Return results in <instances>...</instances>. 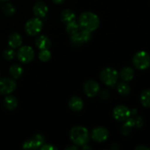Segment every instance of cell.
I'll return each instance as SVG.
<instances>
[{
    "label": "cell",
    "mask_w": 150,
    "mask_h": 150,
    "mask_svg": "<svg viewBox=\"0 0 150 150\" xmlns=\"http://www.w3.org/2000/svg\"><path fill=\"white\" fill-rule=\"evenodd\" d=\"M79 21L82 29H86L91 32L96 30L100 26L99 17L92 12H84L81 13Z\"/></svg>",
    "instance_id": "6da1fadb"
},
{
    "label": "cell",
    "mask_w": 150,
    "mask_h": 150,
    "mask_svg": "<svg viewBox=\"0 0 150 150\" xmlns=\"http://www.w3.org/2000/svg\"><path fill=\"white\" fill-rule=\"evenodd\" d=\"M70 138L73 144L77 146H83L89 141V133L83 126H76L70 130Z\"/></svg>",
    "instance_id": "7a4b0ae2"
},
{
    "label": "cell",
    "mask_w": 150,
    "mask_h": 150,
    "mask_svg": "<svg viewBox=\"0 0 150 150\" xmlns=\"http://www.w3.org/2000/svg\"><path fill=\"white\" fill-rule=\"evenodd\" d=\"M101 81L107 86H113L116 84L119 78V74L115 69L112 67H105L100 74Z\"/></svg>",
    "instance_id": "3957f363"
},
{
    "label": "cell",
    "mask_w": 150,
    "mask_h": 150,
    "mask_svg": "<svg viewBox=\"0 0 150 150\" xmlns=\"http://www.w3.org/2000/svg\"><path fill=\"white\" fill-rule=\"evenodd\" d=\"M133 63L136 68L145 70L150 65V57L146 51H139L133 58Z\"/></svg>",
    "instance_id": "277c9868"
},
{
    "label": "cell",
    "mask_w": 150,
    "mask_h": 150,
    "mask_svg": "<svg viewBox=\"0 0 150 150\" xmlns=\"http://www.w3.org/2000/svg\"><path fill=\"white\" fill-rule=\"evenodd\" d=\"M42 26V22L39 18H33L29 19L25 24V32L30 36H35L41 32Z\"/></svg>",
    "instance_id": "5b68a950"
},
{
    "label": "cell",
    "mask_w": 150,
    "mask_h": 150,
    "mask_svg": "<svg viewBox=\"0 0 150 150\" xmlns=\"http://www.w3.org/2000/svg\"><path fill=\"white\" fill-rule=\"evenodd\" d=\"M18 59L22 63H29L34 59L35 57V52L32 47L25 45L22 46L20 49L18 50L17 53Z\"/></svg>",
    "instance_id": "8992f818"
},
{
    "label": "cell",
    "mask_w": 150,
    "mask_h": 150,
    "mask_svg": "<svg viewBox=\"0 0 150 150\" xmlns=\"http://www.w3.org/2000/svg\"><path fill=\"white\" fill-rule=\"evenodd\" d=\"M44 137L41 134H36L23 143V148L25 149H37L40 148L44 144Z\"/></svg>",
    "instance_id": "52a82bcc"
},
{
    "label": "cell",
    "mask_w": 150,
    "mask_h": 150,
    "mask_svg": "<svg viewBox=\"0 0 150 150\" xmlns=\"http://www.w3.org/2000/svg\"><path fill=\"white\" fill-rule=\"evenodd\" d=\"M131 115L130 110L125 105H117L113 111V116L116 120L119 122L126 121Z\"/></svg>",
    "instance_id": "ba28073f"
},
{
    "label": "cell",
    "mask_w": 150,
    "mask_h": 150,
    "mask_svg": "<svg viewBox=\"0 0 150 150\" xmlns=\"http://www.w3.org/2000/svg\"><path fill=\"white\" fill-rule=\"evenodd\" d=\"M16 84L14 80L9 78H4L0 79V94L9 95L16 89Z\"/></svg>",
    "instance_id": "9c48e42d"
},
{
    "label": "cell",
    "mask_w": 150,
    "mask_h": 150,
    "mask_svg": "<svg viewBox=\"0 0 150 150\" xmlns=\"http://www.w3.org/2000/svg\"><path fill=\"white\" fill-rule=\"evenodd\" d=\"M83 91L86 96L93 98L96 96L100 91V86L97 81L94 80H89L85 82L83 85Z\"/></svg>",
    "instance_id": "30bf717a"
},
{
    "label": "cell",
    "mask_w": 150,
    "mask_h": 150,
    "mask_svg": "<svg viewBox=\"0 0 150 150\" xmlns=\"http://www.w3.org/2000/svg\"><path fill=\"white\" fill-rule=\"evenodd\" d=\"M92 138L96 142H103L108 138V131L103 127H97L92 132Z\"/></svg>",
    "instance_id": "8fae6325"
},
{
    "label": "cell",
    "mask_w": 150,
    "mask_h": 150,
    "mask_svg": "<svg viewBox=\"0 0 150 150\" xmlns=\"http://www.w3.org/2000/svg\"><path fill=\"white\" fill-rule=\"evenodd\" d=\"M48 8L44 1H37L33 6V13L36 16V17L39 18H45L48 13Z\"/></svg>",
    "instance_id": "7c38bea8"
},
{
    "label": "cell",
    "mask_w": 150,
    "mask_h": 150,
    "mask_svg": "<svg viewBox=\"0 0 150 150\" xmlns=\"http://www.w3.org/2000/svg\"><path fill=\"white\" fill-rule=\"evenodd\" d=\"M35 45L39 49H49L51 46V41L45 35H40L35 40Z\"/></svg>",
    "instance_id": "4fadbf2b"
},
{
    "label": "cell",
    "mask_w": 150,
    "mask_h": 150,
    "mask_svg": "<svg viewBox=\"0 0 150 150\" xmlns=\"http://www.w3.org/2000/svg\"><path fill=\"white\" fill-rule=\"evenodd\" d=\"M23 40L20 34L17 32L11 34L8 38V44L12 48H17L21 45Z\"/></svg>",
    "instance_id": "5bb4252c"
},
{
    "label": "cell",
    "mask_w": 150,
    "mask_h": 150,
    "mask_svg": "<svg viewBox=\"0 0 150 150\" xmlns=\"http://www.w3.org/2000/svg\"><path fill=\"white\" fill-rule=\"evenodd\" d=\"M69 107L74 111H79L83 107V102L81 98L75 96L70 98L69 101Z\"/></svg>",
    "instance_id": "9a60e30c"
},
{
    "label": "cell",
    "mask_w": 150,
    "mask_h": 150,
    "mask_svg": "<svg viewBox=\"0 0 150 150\" xmlns=\"http://www.w3.org/2000/svg\"><path fill=\"white\" fill-rule=\"evenodd\" d=\"M61 20L63 23L67 24L69 22H71L75 21L76 19V14L73 11H72L70 9H65L61 13Z\"/></svg>",
    "instance_id": "2e32d148"
},
{
    "label": "cell",
    "mask_w": 150,
    "mask_h": 150,
    "mask_svg": "<svg viewBox=\"0 0 150 150\" xmlns=\"http://www.w3.org/2000/svg\"><path fill=\"white\" fill-rule=\"evenodd\" d=\"M120 76L125 81H130L133 79L134 71L130 67H125L121 70L120 73Z\"/></svg>",
    "instance_id": "e0dca14e"
},
{
    "label": "cell",
    "mask_w": 150,
    "mask_h": 150,
    "mask_svg": "<svg viewBox=\"0 0 150 150\" xmlns=\"http://www.w3.org/2000/svg\"><path fill=\"white\" fill-rule=\"evenodd\" d=\"M4 105L8 110H14L18 106V100L13 95L7 96L4 100Z\"/></svg>",
    "instance_id": "ac0fdd59"
},
{
    "label": "cell",
    "mask_w": 150,
    "mask_h": 150,
    "mask_svg": "<svg viewBox=\"0 0 150 150\" xmlns=\"http://www.w3.org/2000/svg\"><path fill=\"white\" fill-rule=\"evenodd\" d=\"M135 126L134 119L133 118H128L126 120L125 123L123 125L122 127V133L124 136H127L131 133L132 128Z\"/></svg>",
    "instance_id": "d6986e66"
},
{
    "label": "cell",
    "mask_w": 150,
    "mask_h": 150,
    "mask_svg": "<svg viewBox=\"0 0 150 150\" xmlns=\"http://www.w3.org/2000/svg\"><path fill=\"white\" fill-rule=\"evenodd\" d=\"M9 72H10V74L13 79H18L23 74V68L21 67L20 65L17 64H13L11 67H10V70H9Z\"/></svg>",
    "instance_id": "ffe728a7"
},
{
    "label": "cell",
    "mask_w": 150,
    "mask_h": 150,
    "mask_svg": "<svg viewBox=\"0 0 150 150\" xmlns=\"http://www.w3.org/2000/svg\"><path fill=\"white\" fill-rule=\"evenodd\" d=\"M70 42H71V45L73 46L76 47H80L83 45V43H85L84 40H83V38L81 35L80 32H77V33L74 34V35H71V38H70Z\"/></svg>",
    "instance_id": "44dd1931"
},
{
    "label": "cell",
    "mask_w": 150,
    "mask_h": 150,
    "mask_svg": "<svg viewBox=\"0 0 150 150\" xmlns=\"http://www.w3.org/2000/svg\"><path fill=\"white\" fill-rule=\"evenodd\" d=\"M79 27L80 25L78 24L76 21H73L66 24V31L69 35H73L79 32Z\"/></svg>",
    "instance_id": "7402d4cb"
},
{
    "label": "cell",
    "mask_w": 150,
    "mask_h": 150,
    "mask_svg": "<svg viewBox=\"0 0 150 150\" xmlns=\"http://www.w3.org/2000/svg\"><path fill=\"white\" fill-rule=\"evenodd\" d=\"M141 102L146 108H150V89L144 91L141 95Z\"/></svg>",
    "instance_id": "603a6c76"
},
{
    "label": "cell",
    "mask_w": 150,
    "mask_h": 150,
    "mask_svg": "<svg viewBox=\"0 0 150 150\" xmlns=\"http://www.w3.org/2000/svg\"><path fill=\"white\" fill-rule=\"evenodd\" d=\"M117 91L121 95L125 96L130 94V87L127 83H125V82H121L117 85Z\"/></svg>",
    "instance_id": "cb8c5ba5"
},
{
    "label": "cell",
    "mask_w": 150,
    "mask_h": 150,
    "mask_svg": "<svg viewBox=\"0 0 150 150\" xmlns=\"http://www.w3.org/2000/svg\"><path fill=\"white\" fill-rule=\"evenodd\" d=\"M1 10L3 13L7 16H11L16 13V8L10 3H5L1 7Z\"/></svg>",
    "instance_id": "d4e9b609"
},
{
    "label": "cell",
    "mask_w": 150,
    "mask_h": 150,
    "mask_svg": "<svg viewBox=\"0 0 150 150\" xmlns=\"http://www.w3.org/2000/svg\"><path fill=\"white\" fill-rule=\"evenodd\" d=\"M39 59L42 62H48L51 57V54L48 49L41 50L39 53Z\"/></svg>",
    "instance_id": "484cf974"
},
{
    "label": "cell",
    "mask_w": 150,
    "mask_h": 150,
    "mask_svg": "<svg viewBox=\"0 0 150 150\" xmlns=\"http://www.w3.org/2000/svg\"><path fill=\"white\" fill-rule=\"evenodd\" d=\"M3 57L7 60H12L16 57V52L13 49H6L3 51Z\"/></svg>",
    "instance_id": "4316f807"
},
{
    "label": "cell",
    "mask_w": 150,
    "mask_h": 150,
    "mask_svg": "<svg viewBox=\"0 0 150 150\" xmlns=\"http://www.w3.org/2000/svg\"><path fill=\"white\" fill-rule=\"evenodd\" d=\"M80 33L85 42H89L91 40V38H92V34H91V32H89V31L86 30V29H82L80 32Z\"/></svg>",
    "instance_id": "83f0119b"
},
{
    "label": "cell",
    "mask_w": 150,
    "mask_h": 150,
    "mask_svg": "<svg viewBox=\"0 0 150 150\" xmlns=\"http://www.w3.org/2000/svg\"><path fill=\"white\" fill-rule=\"evenodd\" d=\"M134 119V122H135V126H136L137 127L140 128L143 126L144 125V121L143 119L140 117H133Z\"/></svg>",
    "instance_id": "f1b7e54d"
},
{
    "label": "cell",
    "mask_w": 150,
    "mask_h": 150,
    "mask_svg": "<svg viewBox=\"0 0 150 150\" xmlns=\"http://www.w3.org/2000/svg\"><path fill=\"white\" fill-rule=\"evenodd\" d=\"M40 149L42 150H55L57 149V148L56 147V146H53V145L49 144H43L40 146Z\"/></svg>",
    "instance_id": "f546056e"
},
{
    "label": "cell",
    "mask_w": 150,
    "mask_h": 150,
    "mask_svg": "<svg viewBox=\"0 0 150 150\" xmlns=\"http://www.w3.org/2000/svg\"><path fill=\"white\" fill-rule=\"evenodd\" d=\"M109 97H110V94H109V92H108V91L104 90L100 93V98H102V99L106 100V99H108Z\"/></svg>",
    "instance_id": "4dcf8cb0"
},
{
    "label": "cell",
    "mask_w": 150,
    "mask_h": 150,
    "mask_svg": "<svg viewBox=\"0 0 150 150\" xmlns=\"http://www.w3.org/2000/svg\"><path fill=\"white\" fill-rule=\"evenodd\" d=\"M136 150H149L150 149L148 146H144V145H140V146L136 147Z\"/></svg>",
    "instance_id": "1f68e13d"
},
{
    "label": "cell",
    "mask_w": 150,
    "mask_h": 150,
    "mask_svg": "<svg viewBox=\"0 0 150 150\" xmlns=\"http://www.w3.org/2000/svg\"><path fill=\"white\" fill-rule=\"evenodd\" d=\"M65 149H69V150H76L78 149V147L76 146H75V145H73V146H67V147L65 148Z\"/></svg>",
    "instance_id": "d6a6232c"
},
{
    "label": "cell",
    "mask_w": 150,
    "mask_h": 150,
    "mask_svg": "<svg viewBox=\"0 0 150 150\" xmlns=\"http://www.w3.org/2000/svg\"><path fill=\"white\" fill-rule=\"evenodd\" d=\"M53 2H54L55 4H62V3L64 2L65 0H52Z\"/></svg>",
    "instance_id": "836d02e7"
},
{
    "label": "cell",
    "mask_w": 150,
    "mask_h": 150,
    "mask_svg": "<svg viewBox=\"0 0 150 150\" xmlns=\"http://www.w3.org/2000/svg\"><path fill=\"white\" fill-rule=\"evenodd\" d=\"M111 149H120V146L118 144H113L112 146H111Z\"/></svg>",
    "instance_id": "e575fe53"
},
{
    "label": "cell",
    "mask_w": 150,
    "mask_h": 150,
    "mask_svg": "<svg viewBox=\"0 0 150 150\" xmlns=\"http://www.w3.org/2000/svg\"><path fill=\"white\" fill-rule=\"evenodd\" d=\"M83 149H91V147H90V146H87V144H85V145H83Z\"/></svg>",
    "instance_id": "d590c367"
},
{
    "label": "cell",
    "mask_w": 150,
    "mask_h": 150,
    "mask_svg": "<svg viewBox=\"0 0 150 150\" xmlns=\"http://www.w3.org/2000/svg\"><path fill=\"white\" fill-rule=\"evenodd\" d=\"M0 1H10V0H0Z\"/></svg>",
    "instance_id": "8d00e7d4"
}]
</instances>
